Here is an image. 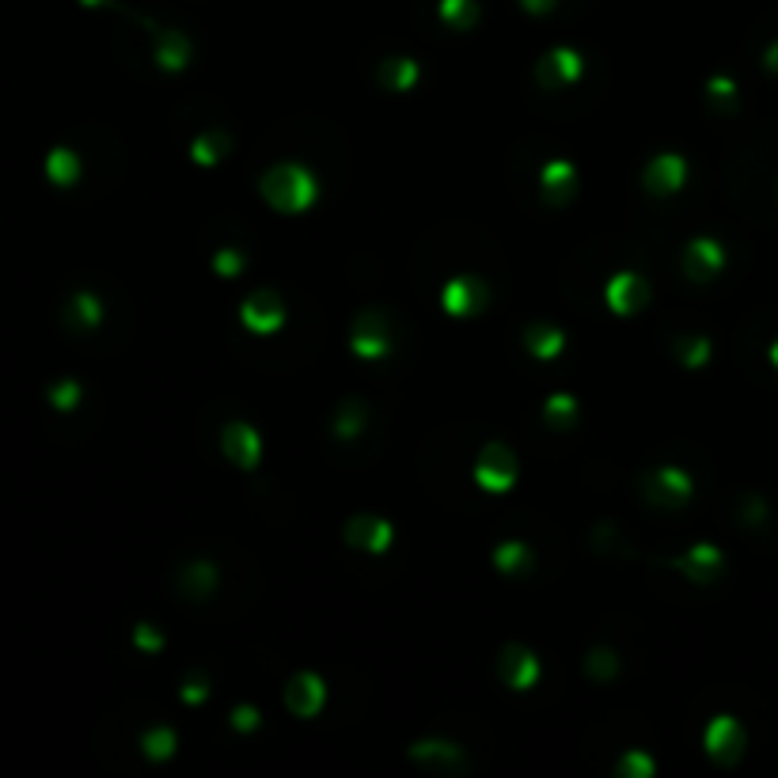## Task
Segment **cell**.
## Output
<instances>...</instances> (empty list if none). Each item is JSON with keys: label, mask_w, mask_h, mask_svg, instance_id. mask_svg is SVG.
<instances>
[{"label": "cell", "mask_w": 778, "mask_h": 778, "mask_svg": "<svg viewBox=\"0 0 778 778\" xmlns=\"http://www.w3.org/2000/svg\"><path fill=\"white\" fill-rule=\"evenodd\" d=\"M520 8L528 16H547L550 8H555V0H520Z\"/></svg>", "instance_id": "cell-40"}, {"label": "cell", "mask_w": 778, "mask_h": 778, "mask_svg": "<svg viewBox=\"0 0 778 778\" xmlns=\"http://www.w3.org/2000/svg\"><path fill=\"white\" fill-rule=\"evenodd\" d=\"M733 95H737V84H733L730 77H714V80L707 84V99H710V103H725V107H730Z\"/></svg>", "instance_id": "cell-37"}, {"label": "cell", "mask_w": 778, "mask_h": 778, "mask_svg": "<svg viewBox=\"0 0 778 778\" xmlns=\"http://www.w3.org/2000/svg\"><path fill=\"white\" fill-rule=\"evenodd\" d=\"M213 270L220 273V278H236V273H243V250H236V247H224V250H217Z\"/></svg>", "instance_id": "cell-34"}, {"label": "cell", "mask_w": 778, "mask_h": 778, "mask_svg": "<svg viewBox=\"0 0 778 778\" xmlns=\"http://www.w3.org/2000/svg\"><path fill=\"white\" fill-rule=\"evenodd\" d=\"M357 357L365 361H380L391 354V327L380 312H361L354 323V342H349Z\"/></svg>", "instance_id": "cell-4"}, {"label": "cell", "mask_w": 778, "mask_h": 778, "mask_svg": "<svg viewBox=\"0 0 778 778\" xmlns=\"http://www.w3.org/2000/svg\"><path fill=\"white\" fill-rule=\"evenodd\" d=\"M421 80V65L414 58H388L380 65V84L391 88V91H407Z\"/></svg>", "instance_id": "cell-21"}, {"label": "cell", "mask_w": 778, "mask_h": 778, "mask_svg": "<svg viewBox=\"0 0 778 778\" xmlns=\"http://www.w3.org/2000/svg\"><path fill=\"white\" fill-rule=\"evenodd\" d=\"M323 702H327V684L315 672H296L285 684V707L296 718H315L323 710Z\"/></svg>", "instance_id": "cell-11"}, {"label": "cell", "mask_w": 778, "mask_h": 778, "mask_svg": "<svg viewBox=\"0 0 778 778\" xmlns=\"http://www.w3.org/2000/svg\"><path fill=\"white\" fill-rule=\"evenodd\" d=\"M179 585L190 600H206L213 589H217V566L213 562H190L183 573H179Z\"/></svg>", "instance_id": "cell-22"}, {"label": "cell", "mask_w": 778, "mask_h": 778, "mask_svg": "<svg viewBox=\"0 0 778 778\" xmlns=\"http://www.w3.org/2000/svg\"><path fill=\"white\" fill-rule=\"evenodd\" d=\"M517 452L501 441H490L483 452H479V464H474V483L490 494H506L513 483H517Z\"/></svg>", "instance_id": "cell-2"}, {"label": "cell", "mask_w": 778, "mask_h": 778, "mask_svg": "<svg viewBox=\"0 0 778 778\" xmlns=\"http://www.w3.org/2000/svg\"><path fill=\"white\" fill-rule=\"evenodd\" d=\"M763 513H767V509H763V501H760V497H748L744 520H748V524H756V520H763Z\"/></svg>", "instance_id": "cell-41"}, {"label": "cell", "mask_w": 778, "mask_h": 778, "mask_svg": "<svg viewBox=\"0 0 778 778\" xmlns=\"http://www.w3.org/2000/svg\"><path fill=\"white\" fill-rule=\"evenodd\" d=\"M539 187H543V197L550 206H566L570 197H573V190H577V167L573 164H566V160H550V164H543V171H539Z\"/></svg>", "instance_id": "cell-16"}, {"label": "cell", "mask_w": 778, "mask_h": 778, "mask_svg": "<svg viewBox=\"0 0 778 778\" xmlns=\"http://www.w3.org/2000/svg\"><path fill=\"white\" fill-rule=\"evenodd\" d=\"M262 197H266V206L270 209H278V213H304L312 202H315V175L308 167H300V164H278V167H270L262 175V183H259Z\"/></svg>", "instance_id": "cell-1"}, {"label": "cell", "mask_w": 778, "mask_h": 778, "mask_svg": "<svg viewBox=\"0 0 778 778\" xmlns=\"http://www.w3.org/2000/svg\"><path fill=\"white\" fill-rule=\"evenodd\" d=\"M365 421H368V407L361 403V399H346V403L338 407V414H335V433L342 441H354V437H361Z\"/></svg>", "instance_id": "cell-24"}, {"label": "cell", "mask_w": 778, "mask_h": 778, "mask_svg": "<svg viewBox=\"0 0 778 778\" xmlns=\"http://www.w3.org/2000/svg\"><path fill=\"white\" fill-rule=\"evenodd\" d=\"M156 61L164 72H179L190 61V38L179 31H160L156 38Z\"/></svg>", "instance_id": "cell-20"}, {"label": "cell", "mask_w": 778, "mask_h": 778, "mask_svg": "<svg viewBox=\"0 0 778 778\" xmlns=\"http://www.w3.org/2000/svg\"><path fill=\"white\" fill-rule=\"evenodd\" d=\"M497 676L506 680V687L513 691H528L539 680V657L524 645H506L497 657Z\"/></svg>", "instance_id": "cell-9"}, {"label": "cell", "mask_w": 778, "mask_h": 778, "mask_svg": "<svg viewBox=\"0 0 778 778\" xmlns=\"http://www.w3.org/2000/svg\"><path fill=\"white\" fill-rule=\"evenodd\" d=\"M141 748L148 760H167L171 751L179 748V737H175V730H167V725H156V730H148L141 737Z\"/></svg>", "instance_id": "cell-30"}, {"label": "cell", "mask_w": 778, "mask_h": 778, "mask_svg": "<svg viewBox=\"0 0 778 778\" xmlns=\"http://www.w3.org/2000/svg\"><path fill=\"white\" fill-rule=\"evenodd\" d=\"M532 555H528V547H524L520 539H506L497 550H494V566L501 573H520V570H528Z\"/></svg>", "instance_id": "cell-28"}, {"label": "cell", "mask_w": 778, "mask_h": 778, "mask_svg": "<svg viewBox=\"0 0 778 778\" xmlns=\"http://www.w3.org/2000/svg\"><path fill=\"white\" fill-rule=\"evenodd\" d=\"M49 403H54L58 410H72L80 403V384L77 380H61L54 391H49Z\"/></svg>", "instance_id": "cell-35"}, {"label": "cell", "mask_w": 778, "mask_h": 778, "mask_svg": "<svg viewBox=\"0 0 778 778\" xmlns=\"http://www.w3.org/2000/svg\"><path fill=\"white\" fill-rule=\"evenodd\" d=\"M702 744H707L710 760H718V763H725V767L737 763V760L744 756V730H741V721L730 718V714L714 718V721L707 725V733H702Z\"/></svg>", "instance_id": "cell-6"}, {"label": "cell", "mask_w": 778, "mask_h": 778, "mask_svg": "<svg viewBox=\"0 0 778 778\" xmlns=\"http://www.w3.org/2000/svg\"><path fill=\"white\" fill-rule=\"evenodd\" d=\"M391 539H395V532H391V524L384 517L361 513V517H349V524H346V543L361 547V550H372V555H384V550L391 547Z\"/></svg>", "instance_id": "cell-13"}, {"label": "cell", "mask_w": 778, "mask_h": 778, "mask_svg": "<svg viewBox=\"0 0 778 778\" xmlns=\"http://www.w3.org/2000/svg\"><path fill=\"white\" fill-rule=\"evenodd\" d=\"M684 179H687V164H684V156H676V153L654 156V160L645 164V171H642V187L654 194V197L676 194V190L684 187Z\"/></svg>", "instance_id": "cell-12"}, {"label": "cell", "mask_w": 778, "mask_h": 778, "mask_svg": "<svg viewBox=\"0 0 778 778\" xmlns=\"http://www.w3.org/2000/svg\"><path fill=\"white\" fill-rule=\"evenodd\" d=\"M543 418L550 425H570L577 418V399L573 395H550L543 403Z\"/></svg>", "instance_id": "cell-32"}, {"label": "cell", "mask_w": 778, "mask_h": 778, "mask_svg": "<svg viewBox=\"0 0 778 778\" xmlns=\"http://www.w3.org/2000/svg\"><path fill=\"white\" fill-rule=\"evenodd\" d=\"M581 54L570 46H555L550 54L536 65V77L547 84V88H562V84H577L581 80Z\"/></svg>", "instance_id": "cell-14"}, {"label": "cell", "mask_w": 778, "mask_h": 778, "mask_svg": "<svg viewBox=\"0 0 778 778\" xmlns=\"http://www.w3.org/2000/svg\"><path fill=\"white\" fill-rule=\"evenodd\" d=\"M615 672H619V657L612 654V649H604V645H596L592 654L585 657V676L592 684H608V680H615Z\"/></svg>", "instance_id": "cell-29"}, {"label": "cell", "mask_w": 778, "mask_h": 778, "mask_svg": "<svg viewBox=\"0 0 778 778\" xmlns=\"http://www.w3.org/2000/svg\"><path fill=\"white\" fill-rule=\"evenodd\" d=\"M133 642H137V649H144V654H160V649H164L160 631H156V626H148V623H141V626H137Z\"/></svg>", "instance_id": "cell-38"}, {"label": "cell", "mask_w": 778, "mask_h": 778, "mask_svg": "<svg viewBox=\"0 0 778 778\" xmlns=\"http://www.w3.org/2000/svg\"><path fill=\"white\" fill-rule=\"evenodd\" d=\"M441 19L448 27L467 31V27H474V19H479V0H441Z\"/></svg>", "instance_id": "cell-27"}, {"label": "cell", "mask_w": 778, "mask_h": 778, "mask_svg": "<svg viewBox=\"0 0 778 778\" xmlns=\"http://www.w3.org/2000/svg\"><path fill=\"white\" fill-rule=\"evenodd\" d=\"M410 760H418L421 767H430V771L452 774V771H460V763H464V748H456L452 741H418L410 748Z\"/></svg>", "instance_id": "cell-17"}, {"label": "cell", "mask_w": 778, "mask_h": 778, "mask_svg": "<svg viewBox=\"0 0 778 778\" xmlns=\"http://www.w3.org/2000/svg\"><path fill=\"white\" fill-rule=\"evenodd\" d=\"M232 725H236L240 733L255 730V725H259V710H255V707H236V710H232Z\"/></svg>", "instance_id": "cell-39"}, {"label": "cell", "mask_w": 778, "mask_h": 778, "mask_svg": "<svg viewBox=\"0 0 778 778\" xmlns=\"http://www.w3.org/2000/svg\"><path fill=\"white\" fill-rule=\"evenodd\" d=\"M46 175H49V183H58V187L77 183V179H80V160H77V153H69V148H54V153L46 156Z\"/></svg>", "instance_id": "cell-25"}, {"label": "cell", "mask_w": 778, "mask_h": 778, "mask_svg": "<svg viewBox=\"0 0 778 778\" xmlns=\"http://www.w3.org/2000/svg\"><path fill=\"white\" fill-rule=\"evenodd\" d=\"M604 300H608V308H612L615 315H634V312H642V308H645V300H649V285H645L642 273L623 270V273H615V278L608 282Z\"/></svg>", "instance_id": "cell-10"}, {"label": "cell", "mask_w": 778, "mask_h": 778, "mask_svg": "<svg viewBox=\"0 0 778 778\" xmlns=\"http://www.w3.org/2000/svg\"><path fill=\"white\" fill-rule=\"evenodd\" d=\"M232 148V141H229V133H220V130H213V133H202L194 144H190V156H194V164L197 167H217L220 164V156L229 153Z\"/></svg>", "instance_id": "cell-23"}, {"label": "cell", "mask_w": 778, "mask_h": 778, "mask_svg": "<svg viewBox=\"0 0 778 778\" xmlns=\"http://www.w3.org/2000/svg\"><path fill=\"white\" fill-rule=\"evenodd\" d=\"M99 319H103V308H99L95 293H77L69 300V323H72V327H99Z\"/></svg>", "instance_id": "cell-26"}, {"label": "cell", "mask_w": 778, "mask_h": 778, "mask_svg": "<svg viewBox=\"0 0 778 778\" xmlns=\"http://www.w3.org/2000/svg\"><path fill=\"white\" fill-rule=\"evenodd\" d=\"M240 319H243L247 331H255V335H273V331H282V323H285V304H282L278 293L259 289V293H250V296L243 300Z\"/></svg>", "instance_id": "cell-5"}, {"label": "cell", "mask_w": 778, "mask_h": 778, "mask_svg": "<svg viewBox=\"0 0 778 778\" xmlns=\"http://www.w3.org/2000/svg\"><path fill=\"white\" fill-rule=\"evenodd\" d=\"M763 65H767V72H774V77H778V42H771V49L763 54Z\"/></svg>", "instance_id": "cell-42"}, {"label": "cell", "mask_w": 778, "mask_h": 778, "mask_svg": "<svg viewBox=\"0 0 778 778\" xmlns=\"http://www.w3.org/2000/svg\"><path fill=\"white\" fill-rule=\"evenodd\" d=\"M695 483H691V474L680 471V467H661L654 474H645L642 479V497L649 501V506H665V509H680L684 501L691 497Z\"/></svg>", "instance_id": "cell-3"}, {"label": "cell", "mask_w": 778, "mask_h": 778, "mask_svg": "<svg viewBox=\"0 0 778 778\" xmlns=\"http://www.w3.org/2000/svg\"><path fill=\"white\" fill-rule=\"evenodd\" d=\"M619 778H654V756L649 751H642V748H631L626 756L619 760Z\"/></svg>", "instance_id": "cell-31"}, {"label": "cell", "mask_w": 778, "mask_h": 778, "mask_svg": "<svg viewBox=\"0 0 778 778\" xmlns=\"http://www.w3.org/2000/svg\"><path fill=\"white\" fill-rule=\"evenodd\" d=\"M179 698L190 702V707L206 702V698H209V680H206V676H194V680H187V684L179 687Z\"/></svg>", "instance_id": "cell-36"}, {"label": "cell", "mask_w": 778, "mask_h": 778, "mask_svg": "<svg viewBox=\"0 0 778 778\" xmlns=\"http://www.w3.org/2000/svg\"><path fill=\"white\" fill-rule=\"evenodd\" d=\"M676 566H680L691 581H710V577L721 573L725 559H721V550L714 543H695L684 559H676Z\"/></svg>", "instance_id": "cell-18"}, {"label": "cell", "mask_w": 778, "mask_h": 778, "mask_svg": "<svg viewBox=\"0 0 778 778\" xmlns=\"http://www.w3.org/2000/svg\"><path fill=\"white\" fill-rule=\"evenodd\" d=\"M771 361H774V365H778V342H774V346H771Z\"/></svg>", "instance_id": "cell-43"}, {"label": "cell", "mask_w": 778, "mask_h": 778, "mask_svg": "<svg viewBox=\"0 0 778 778\" xmlns=\"http://www.w3.org/2000/svg\"><path fill=\"white\" fill-rule=\"evenodd\" d=\"M721 266H725V250H721L718 240L698 236V240L687 243V250H684V270H687V278L707 282V278H714Z\"/></svg>", "instance_id": "cell-15"}, {"label": "cell", "mask_w": 778, "mask_h": 778, "mask_svg": "<svg viewBox=\"0 0 778 778\" xmlns=\"http://www.w3.org/2000/svg\"><path fill=\"white\" fill-rule=\"evenodd\" d=\"M444 312L448 315H456V319H471V315H479L486 308V282L483 278H471V273H464V278H452L444 285Z\"/></svg>", "instance_id": "cell-7"}, {"label": "cell", "mask_w": 778, "mask_h": 778, "mask_svg": "<svg viewBox=\"0 0 778 778\" xmlns=\"http://www.w3.org/2000/svg\"><path fill=\"white\" fill-rule=\"evenodd\" d=\"M676 354H680V361H684L687 368H695V365H707V357H710V342H707V338H695V335H687V338H680V342H676Z\"/></svg>", "instance_id": "cell-33"}, {"label": "cell", "mask_w": 778, "mask_h": 778, "mask_svg": "<svg viewBox=\"0 0 778 778\" xmlns=\"http://www.w3.org/2000/svg\"><path fill=\"white\" fill-rule=\"evenodd\" d=\"M562 346H566V335L555 323H532V327L524 331V349L539 361H555L562 354Z\"/></svg>", "instance_id": "cell-19"}, {"label": "cell", "mask_w": 778, "mask_h": 778, "mask_svg": "<svg viewBox=\"0 0 778 778\" xmlns=\"http://www.w3.org/2000/svg\"><path fill=\"white\" fill-rule=\"evenodd\" d=\"M220 448H224V456H229L236 467H243V471H255L259 460H262V437L250 430L247 421H229V425H224Z\"/></svg>", "instance_id": "cell-8"}]
</instances>
